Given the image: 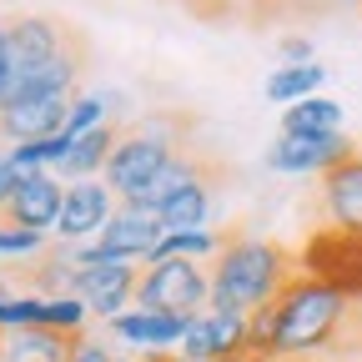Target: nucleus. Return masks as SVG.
Segmentation results:
<instances>
[{
    "label": "nucleus",
    "mask_w": 362,
    "mask_h": 362,
    "mask_svg": "<svg viewBox=\"0 0 362 362\" xmlns=\"http://www.w3.org/2000/svg\"><path fill=\"white\" fill-rule=\"evenodd\" d=\"M352 322V297L332 282L292 272V282L252 312V357H282V362H317L337 347Z\"/></svg>",
    "instance_id": "nucleus-1"
},
{
    "label": "nucleus",
    "mask_w": 362,
    "mask_h": 362,
    "mask_svg": "<svg viewBox=\"0 0 362 362\" xmlns=\"http://www.w3.org/2000/svg\"><path fill=\"white\" fill-rule=\"evenodd\" d=\"M211 267V302L206 307H232V312H257L277 297L292 272H297V257L272 242V237H252V232H232L226 247L206 262Z\"/></svg>",
    "instance_id": "nucleus-2"
},
{
    "label": "nucleus",
    "mask_w": 362,
    "mask_h": 362,
    "mask_svg": "<svg viewBox=\"0 0 362 362\" xmlns=\"http://www.w3.org/2000/svg\"><path fill=\"white\" fill-rule=\"evenodd\" d=\"M181 151H187V146H181V126H176L171 116H156V121H146V126H131V131L116 136L101 181L111 187L116 202H131L136 192H146Z\"/></svg>",
    "instance_id": "nucleus-3"
},
{
    "label": "nucleus",
    "mask_w": 362,
    "mask_h": 362,
    "mask_svg": "<svg viewBox=\"0 0 362 362\" xmlns=\"http://www.w3.org/2000/svg\"><path fill=\"white\" fill-rule=\"evenodd\" d=\"M211 302V267L192 257H156L136 277V307L171 312V317H197Z\"/></svg>",
    "instance_id": "nucleus-4"
},
{
    "label": "nucleus",
    "mask_w": 362,
    "mask_h": 362,
    "mask_svg": "<svg viewBox=\"0 0 362 362\" xmlns=\"http://www.w3.org/2000/svg\"><path fill=\"white\" fill-rule=\"evenodd\" d=\"M176 352L187 362H242L252 357V317L232 307H202L197 317H187Z\"/></svg>",
    "instance_id": "nucleus-5"
},
{
    "label": "nucleus",
    "mask_w": 362,
    "mask_h": 362,
    "mask_svg": "<svg viewBox=\"0 0 362 362\" xmlns=\"http://www.w3.org/2000/svg\"><path fill=\"white\" fill-rule=\"evenodd\" d=\"M352 151H357V141L347 131H337V136H282L277 131V141L267 146V171H277V176H317L322 181Z\"/></svg>",
    "instance_id": "nucleus-6"
},
{
    "label": "nucleus",
    "mask_w": 362,
    "mask_h": 362,
    "mask_svg": "<svg viewBox=\"0 0 362 362\" xmlns=\"http://www.w3.org/2000/svg\"><path fill=\"white\" fill-rule=\"evenodd\" d=\"M136 277H141V267L136 262H90V267H76V297L86 302V312L96 317V322H111L121 317L126 307H136Z\"/></svg>",
    "instance_id": "nucleus-7"
},
{
    "label": "nucleus",
    "mask_w": 362,
    "mask_h": 362,
    "mask_svg": "<svg viewBox=\"0 0 362 362\" xmlns=\"http://www.w3.org/2000/svg\"><path fill=\"white\" fill-rule=\"evenodd\" d=\"M161 237H166V221H161L156 211L116 202L111 221L101 226V237H96V252L111 257V262H136V267H146V262L156 257Z\"/></svg>",
    "instance_id": "nucleus-8"
},
{
    "label": "nucleus",
    "mask_w": 362,
    "mask_h": 362,
    "mask_svg": "<svg viewBox=\"0 0 362 362\" xmlns=\"http://www.w3.org/2000/svg\"><path fill=\"white\" fill-rule=\"evenodd\" d=\"M297 267L312 272V277H322V282H332L352 302L362 297V242L357 237H342V232H332V226H322V232L302 247Z\"/></svg>",
    "instance_id": "nucleus-9"
},
{
    "label": "nucleus",
    "mask_w": 362,
    "mask_h": 362,
    "mask_svg": "<svg viewBox=\"0 0 362 362\" xmlns=\"http://www.w3.org/2000/svg\"><path fill=\"white\" fill-rule=\"evenodd\" d=\"M116 211V197L101 176H90V181H66V202H61V216H56V232L66 247H81V242H96L101 237V226L111 221Z\"/></svg>",
    "instance_id": "nucleus-10"
},
{
    "label": "nucleus",
    "mask_w": 362,
    "mask_h": 362,
    "mask_svg": "<svg viewBox=\"0 0 362 362\" xmlns=\"http://www.w3.org/2000/svg\"><path fill=\"white\" fill-rule=\"evenodd\" d=\"M6 30V51H11V71L25 76V71H40V66H51L56 56L71 51V30L51 16H21V21H6L0 25Z\"/></svg>",
    "instance_id": "nucleus-11"
},
{
    "label": "nucleus",
    "mask_w": 362,
    "mask_h": 362,
    "mask_svg": "<svg viewBox=\"0 0 362 362\" xmlns=\"http://www.w3.org/2000/svg\"><path fill=\"white\" fill-rule=\"evenodd\" d=\"M61 202H66V181L56 171H30V176H21L16 197L0 206V221L51 237L56 232V216H61Z\"/></svg>",
    "instance_id": "nucleus-12"
},
{
    "label": "nucleus",
    "mask_w": 362,
    "mask_h": 362,
    "mask_svg": "<svg viewBox=\"0 0 362 362\" xmlns=\"http://www.w3.org/2000/svg\"><path fill=\"white\" fill-rule=\"evenodd\" d=\"M317 206H322V221L342 237H357L362 242V146L332 166L322 176V192H317Z\"/></svg>",
    "instance_id": "nucleus-13"
},
{
    "label": "nucleus",
    "mask_w": 362,
    "mask_h": 362,
    "mask_svg": "<svg viewBox=\"0 0 362 362\" xmlns=\"http://www.w3.org/2000/svg\"><path fill=\"white\" fill-rule=\"evenodd\" d=\"M106 332L131 347V352H141V357H166L181 347V332H187V317H171V312H146V307H126L121 317H111Z\"/></svg>",
    "instance_id": "nucleus-14"
},
{
    "label": "nucleus",
    "mask_w": 362,
    "mask_h": 362,
    "mask_svg": "<svg viewBox=\"0 0 362 362\" xmlns=\"http://www.w3.org/2000/svg\"><path fill=\"white\" fill-rule=\"evenodd\" d=\"M216 211H221V181H216V171L206 166V171L192 176L156 216L166 221V232H202V226H216Z\"/></svg>",
    "instance_id": "nucleus-15"
},
{
    "label": "nucleus",
    "mask_w": 362,
    "mask_h": 362,
    "mask_svg": "<svg viewBox=\"0 0 362 362\" xmlns=\"http://www.w3.org/2000/svg\"><path fill=\"white\" fill-rule=\"evenodd\" d=\"M71 111V96H51V101H16V106H0V141H40V136H61Z\"/></svg>",
    "instance_id": "nucleus-16"
},
{
    "label": "nucleus",
    "mask_w": 362,
    "mask_h": 362,
    "mask_svg": "<svg viewBox=\"0 0 362 362\" xmlns=\"http://www.w3.org/2000/svg\"><path fill=\"white\" fill-rule=\"evenodd\" d=\"M116 136H121L116 126H96V131L76 136L71 151H66V161L56 166V176H61V181H90V176H101V171H106V161H111Z\"/></svg>",
    "instance_id": "nucleus-17"
},
{
    "label": "nucleus",
    "mask_w": 362,
    "mask_h": 362,
    "mask_svg": "<svg viewBox=\"0 0 362 362\" xmlns=\"http://www.w3.org/2000/svg\"><path fill=\"white\" fill-rule=\"evenodd\" d=\"M342 121H347L342 101H332L322 90V96H307V101L282 111V136H337Z\"/></svg>",
    "instance_id": "nucleus-18"
},
{
    "label": "nucleus",
    "mask_w": 362,
    "mask_h": 362,
    "mask_svg": "<svg viewBox=\"0 0 362 362\" xmlns=\"http://www.w3.org/2000/svg\"><path fill=\"white\" fill-rule=\"evenodd\" d=\"M322 86H327V66H317V61H307V66H277L267 76V101L272 106H297V101H307V96H322Z\"/></svg>",
    "instance_id": "nucleus-19"
},
{
    "label": "nucleus",
    "mask_w": 362,
    "mask_h": 362,
    "mask_svg": "<svg viewBox=\"0 0 362 362\" xmlns=\"http://www.w3.org/2000/svg\"><path fill=\"white\" fill-rule=\"evenodd\" d=\"M71 337L25 327V332H0V362H66Z\"/></svg>",
    "instance_id": "nucleus-20"
},
{
    "label": "nucleus",
    "mask_w": 362,
    "mask_h": 362,
    "mask_svg": "<svg viewBox=\"0 0 362 362\" xmlns=\"http://www.w3.org/2000/svg\"><path fill=\"white\" fill-rule=\"evenodd\" d=\"M226 226H202V232H166L161 237V247H156V257H192V262H211L221 247H226ZM151 257V262H156Z\"/></svg>",
    "instance_id": "nucleus-21"
},
{
    "label": "nucleus",
    "mask_w": 362,
    "mask_h": 362,
    "mask_svg": "<svg viewBox=\"0 0 362 362\" xmlns=\"http://www.w3.org/2000/svg\"><path fill=\"white\" fill-rule=\"evenodd\" d=\"M111 90H76L71 96V111H66V136L76 141V136H86V131H96V126H111Z\"/></svg>",
    "instance_id": "nucleus-22"
},
{
    "label": "nucleus",
    "mask_w": 362,
    "mask_h": 362,
    "mask_svg": "<svg viewBox=\"0 0 362 362\" xmlns=\"http://www.w3.org/2000/svg\"><path fill=\"white\" fill-rule=\"evenodd\" d=\"M66 151H71V136L61 131V136H40V141H21V146H6V156L16 161V171H56L61 161H66Z\"/></svg>",
    "instance_id": "nucleus-23"
},
{
    "label": "nucleus",
    "mask_w": 362,
    "mask_h": 362,
    "mask_svg": "<svg viewBox=\"0 0 362 362\" xmlns=\"http://www.w3.org/2000/svg\"><path fill=\"white\" fill-rule=\"evenodd\" d=\"M0 257H45V232H25V226L0 221Z\"/></svg>",
    "instance_id": "nucleus-24"
},
{
    "label": "nucleus",
    "mask_w": 362,
    "mask_h": 362,
    "mask_svg": "<svg viewBox=\"0 0 362 362\" xmlns=\"http://www.w3.org/2000/svg\"><path fill=\"white\" fill-rule=\"evenodd\" d=\"M66 362H116V352H111V342H106V337H96V332H81V337H71Z\"/></svg>",
    "instance_id": "nucleus-25"
},
{
    "label": "nucleus",
    "mask_w": 362,
    "mask_h": 362,
    "mask_svg": "<svg viewBox=\"0 0 362 362\" xmlns=\"http://www.w3.org/2000/svg\"><path fill=\"white\" fill-rule=\"evenodd\" d=\"M277 56H282V66H307V61H317V51H312L307 35H282V40H277Z\"/></svg>",
    "instance_id": "nucleus-26"
},
{
    "label": "nucleus",
    "mask_w": 362,
    "mask_h": 362,
    "mask_svg": "<svg viewBox=\"0 0 362 362\" xmlns=\"http://www.w3.org/2000/svg\"><path fill=\"white\" fill-rule=\"evenodd\" d=\"M21 176H25V171H16V161H11L6 151H0V206H6V202L16 197V187H21Z\"/></svg>",
    "instance_id": "nucleus-27"
},
{
    "label": "nucleus",
    "mask_w": 362,
    "mask_h": 362,
    "mask_svg": "<svg viewBox=\"0 0 362 362\" xmlns=\"http://www.w3.org/2000/svg\"><path fill=\"white\" fill-rule=\"evenodd\" d=\"M11 51H6V30H0V101H6V86H11Z\"/></svg>",
    "instance_id": "nucleus-28"
},
{
    "label": "nucleus",
    "mask_w": 362,
    "mask_h": 362,
    "mask_svg": "<svg viewBox=\"0 0 362 362\" xmlns=\"http://www.w3.org/2000/svg\"><path fill=\"white\" fill-rule=\"evenodd\" d=\"M146 362H187L181 352H166V357H146Z\"/></svg>",
    "instance_id": "nucleus-29"
},
{
    "label": "nucleus",
    "mask_w": 362,
    "mask_h": 362,
    "mask_svg": "<svg viewBox=\"0 0 362 362\" xmlns=\"http://www.w3.org/2000/svg\"><path fill=\"white\" fill-rule=\"evenodd\" d=\"M6 297H11V282H6V277H0V302H6Z\"/></svg>",
    "instance_id": "nucleus-30"
},
{
    "label": "nucleus",
    "mask_w": 362,
    "mask_h": 362,
    "mask_svg": "<svg viewBox=\"0 0 362 362\" xmlns=\"http://www.w3.org/2000/svg\"><path fill=\"white\" fill-rule=\"evenodd\" d=\"M242 362H282V357H242Z\"/></svg>",
    "instance_id": "nucleus-31"
},
{
    "label": "nucleus",
    "mask_w": 362,
    "mask_h": 362,
    "mask_svg": "<svg viewBox=\"0 0 362 362\" xmlns=\"http://www.w3.org/2000/svg\"><path fill=\"white\" fill-rule=\"evenodd\" d=\"M337 6H362V0H337Z\"/></svg>",
    "instance_id": "nucleus-32"
},
{
    "label": "nucleus",
    "mask_w": 362,
    "mask_h": 362,
    "mask_svg": "<svg viewBox=\"0 0 362 362\" xmlns=\"http://www.w3.org/2000/svg\"><path fill=\"white\" fill-rule=\"evenodd\" d=\"M116 362H131V357H116Z\"/></svg>",
    "instance_id": "nucleus-33"
},
{
    "label": "nucleus",
    "mask_w": 362,
    "mask_h": 362,
    "mask_svg": "<svg viewBox=\"0 0 362 362\" xmlns=\"http://www.w3.org/2000/svg\"><path fill=\"white\" fill-rule=\"evenodd\" d=\"M302 6H307V0H302Z\"/></svg>",
    "instance_id": "nucleus-34"
}]
</instances>
